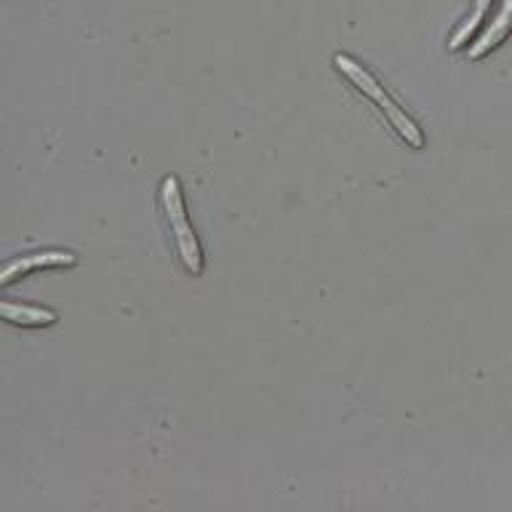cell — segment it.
Returning <instances> with one entry per match:
<instances>
[{"label":"cell","instance_id":"6da1fadb","mask_svg":"<svg viewBox=\"0 0 512 512\" xmlns=\"http://www.w3.org/2000/svg\"><path fill=\"white\" fill-rule=\"evenodd\" d=\"M334 64H336V70L342 72L344 78L350 80L352 86L358 88L360 94H366L368 99H371V102H374L376 107L382 110V115L390 120L392 128L398 131L403 142L411 144V147H416V150L422 147L424 144L422 128L416 126V120L411 118V115H408V112L403 110V107H400V104L395 102V99H392V96L387 94L382 86H379V83H376L374 75H371V72H368L363 64L355 62V59L347 54H336Z\"/></svg>","mask_w":512,"mask_h":512},{"label":"cell","instance_id":"7a4b0ae2","mask_svg":"<svg viewBox=\"0 0 512 512\" xmlns=\"http://www.w3.org/2000/svg\"><path fill=\"white\" fill-rule=\"evenodd\" d=\"M160 200H163V208H166V219L171 224V235L176 240V248H179V256H182V264L192 275H200L203 272V254H200V243L195 238V230L187 222V211H184V198L182 187H179V179L176 176H166L163 184H160Z\"/></svg>","mask_w":512,"mask_h":512},{"label":"cell","instance_id":"3957f363","mask_svg":"<svg viewBox=\"0 0 512 512\" xmlns=\"http://www.w3.org/2000/svg\"><path fill=\"white\" fill-rule=\"evenodd\" d=\"M512 32V0H502V6L496 8V14L491 16V22L486 24V30L480 32L478 38L470 43V59H480V56L491 54L499 43Z\"/></svg>","mask_w":512,"mask_h":512},{"label":"cell","instance_id":"277c9868","mask_svg":"<svg viewBox=\"0 0 512 512\" xmlns=\"http://www.w3.org/2000/svg\"><path fill=\"white\" fill-rule=\"evenodd\" d=\"M72 264H75V256L67 254V251H43V254L22 256V259H14V262L3 270L0 283L8 286V283H14L16 278H22V275H27V272L32 270H40V267H72Z\"/></svg>","mask_w":512,"mask_h":512},{"label":"cell","instance_id":"5b68a950","mask_svg":"<svg viewBox=\"0 0 512 512\" xmlns=\"http://www.w3.org/2000/svg\"><path fill=\"white\" fill-rule=\"evenodd\" d=\"M3 315H6V320H11V323H19V326H51L56 320V312L11 302H3Z\"/></svg>","mask_w":512,"mask_h":512},{"label":"cell","instance_id":"8992f818","mask_svg":"<svg viewBox=\"0 0 512 512\" xmlns=\"http://www.w3.org/2000/svg\"><path fill=\"white\" fill-rule=\"evenodd\" d=\"M491 3H494V0H475V11H472V14L459 24V30L454 32V38H451V43H448L451 51H459V48H464L467 43H472V35L478 32V27L483 24V19H486Z\"/></svg>","mask_w":512,"mask_h":512}]
</instances>
